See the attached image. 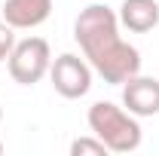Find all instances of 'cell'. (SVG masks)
<instances>
[{"label":"cell","mask_w":159,"mask_h":156,"mask_svg":"<svg viewBox=\"0 0 159 156\" xmlns=\"http://www.w3.org/2000/svg\"><path fill=\"white\" fill-rule=\"evenodd\" d=\"M122 107L135 117H156L159 113V80L156 77H129L122 83Z\"/></svg>","instance_id":"5"},{"label":"cell","mask_w":159,"mask_h":156,"mask_svg":"<svg viewBox=\"0 0 159 156\" xmlns=\"http://www.w3.org/2000/svg\"><path fill=\"white\" fill-rule=\"evenodd\" d=\"M3 21L12 25L16 31L40 28L52 16V0H3Z\"/></svg>","instance_id":"6"},{"label":"cell","mask_w":159,"mask_h":156,"mask_svg":"<svg viewBox=\"0 0 159 156\" xmlns=\"http://www.w3.org/2000/svg\"><path fill=\"white\" fill-rule=\"evenodd\" d=\"M0 153H3V141H0Z\"/></svg>","instance_id":"10"},{"label":"cell","mask_w":159,"mask_h":156,"mask_svg":"<svg viewBox=\"0 0 159 156\" xmlns=\"http://www.w3.org/2000/svg\"><path fill=\"white\" fill-rule=\"evenodd\" d=\"M86 122H89L92 135L107 144L110 153H132L141 147L144 132H141L138 117L113 101H95L86 113Z\"/></svg>","instance_id":"2"},{"label":"cell","mask_w":159,"mask_h":156,"mask_svg":"<svg viewBox=\"0 0 159 156\" xmlns=\"http://www.w3.org/2000/svg\"><path fill=\"white\" fill-rule=\"evenodd\" d=\"M12 46H16V28H12V25H6V21L0 19V61L9 58Z\"/></svg>","instance_id":"9"},{"label":"cell","mask_w":159,"mask_h":156,"mask_svg":"<svg viewBox=\"0 0 159 156\" xmlns=\"http://www.w3.org/2000/svg\"><path fill=\"white\" fill-rule=\"evenodd\" d=\"M74 40L104 83L122 86L129 77L141 74V52L119 37V16L110 6L89 3L74 21Z\"/></svg>","instance_id":"1"},{"label":"cell","mask_w":159,"mask_h":156,"mask_svg":"<svg viewBox=\"0 0 159 156\" xmlns=\"http://www.w3.org/2000/svg\"><path fill=\"white\" fill-rule=\"evenodd\" d=\"M6 67H9V77L19 86H37L52 67V49L43 37L16 40V46L6 58Z\"/></svg>","instance_id":"3"},{"label":"cell","mask_w":159,"mask_h":156,"mask_svg":"<svg viewBox=\"0 0 159 156\" xmlns=\"http://www.w3.org/2000/svg\"><path fill=\"white\" fill-rule=\"evenodd\" d=\"M92 64L86 61V55L80 58L74 52H61L58 58H52L49 67V80H52V89L67 101H77V98L89 95L92 89Z\"/></svg>","instance_id":"4"},{"label":"cell","mask_w":159,"mask_h":156,"mask_svg":"<svg viewBox=\"0 0 159 156\" xmlns=\"http://www.w3.org/2000/svg\"><path fill=\"white\" fill-rule=\"evenodd\" d=\"M0 119H3V107H0Z\"/></svg>","instance_id":"11"},{"label":"cell","mask_w":159,"mask_h":156,"mask_svg":"<svg viewBox=\"0 0 159 156\" xmlns=\"http://www.w3.org/2000/svg\"><path fill=\"white\" fill-rule=\"evenodd\" d=\"M119 28L132 34H147L159 25V3L156 0H122L119 6Z\"/></svg>","instance_id":"7"},{"label":"cell","mask_w":159,"mask_h":156,"mask_svg":"<svg viewBox=\"0 0 159 156\" xmlns=\"http://www.w3.org/2000/svg\"><path fill=\"white\" fill-rule=\"evenodd\" d=\"M107 144L101 141V138H77V141H70V156H107Z\"/></svg>","instance_id":"8"}]
</instances>
